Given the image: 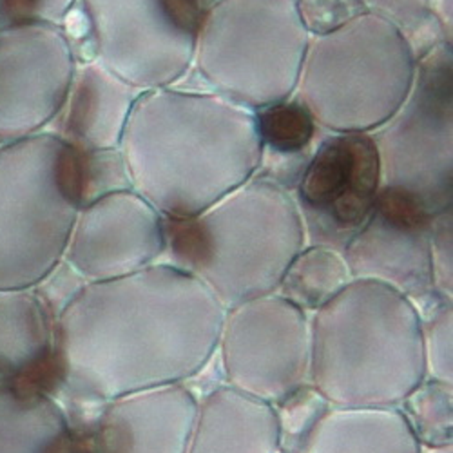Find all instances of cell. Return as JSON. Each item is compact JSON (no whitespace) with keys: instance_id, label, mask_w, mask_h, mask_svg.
Listing matches in <instances>:
<instances>
[{"instance_id":"6da1fadb","label":"cell","mask_w":453,"mask_h":453,"mask_svg":"<svg viewBox=\"0 0 453 453\" xmlns=\"http://www.w3.org/2000/svg\"><path fill=\"white\" fill-rule=\"evenodd\" d=\"M223 318L200 280L155 263L88 283L55 319L51 361L74 401L100 406L193 380L216 354Z\"/></svg>"},{"instance_id":"7a4b0ae2","label":"cell","mask_w":453,"mask_h":453,"mask_svg":"<svg viewBox=\"0 0 453 453\" xmlns=\"http://www.w3.org/2000/svg\"><path fill=\"white\" fill-rule=\"evenodd\" d=\"M120 150L133 191L174 219L233 193L257 173L261 158L254 111L180 86L140 95Z\"/></svg>"},{"instance_id":"3957f363","label":"cell","mask_w":453,"mask_h":453,"mask_svg":"<svg viewBox=\"0 0 453 453\" xmlns=\"http://www.w3.org/2000/svg\"><path fill=\"white\" fill-rule=\"evenodd\" d=\"M309 318V385L330 406L397 408L426 380L421 314L401 292L352 280Z\"/></svg>"},{"instance_id":"277c9868","label":"cell","mask_w":453,"mask_h":453,"mask_svg":"<svg viewBox=\"0 0 453 453\" xmlns=\"http://www.w3.org/2000/svg\"><path fill=\"white\" fill-rule=\"evenodd\" d=\"M167 263L200 280L226 311L274 294L297 252L307 245L288 191L254 174L191 218H164Z\"/></svg>"},{"instance_id":"5b68a950","label":"cell","mask_w":453,"mask_h":453,"mask_svg":"<svg viewBox=\"0 0 453 453\" xmlns=\"http://www.w3.org/2000/svg\"><path fill=\"white\" fill-rule=\"evenodd\" d=\"M309 42L296 0H214L200 19L191 67L174 86L256 111L294 96Z\"/></svg>"},{"instance_id":"8992f818","label":"cell","mask_w":453,"mask_h":453,"mask_svg":"<svg viewBox=\"0 0 453 453\" xmlns=\"http://www.w3.org/2000/svg\"><path fill=\"white\" fill-rule=\"evenodd\" d=\"M415 60L385 19L363 13L328 35L311 36L294 96L330 133H372L404 102Z\"/></svg>"},{"instance_id":"52a82bcc","label":"cell","mask_w":453,"mask_h":453,"mask_svg":"<svg viewBox=\"0 0 453 453\" xmlns=\"http://www.w3.org/2000/svg\"><path fill=\"white\" fill-rule=\"evenodd\" d=\"M81 211L74 150L48 133L0 145V290H27L64 259Z\"/></svg>"},{"instance_id":"ba28073f","label":"cell","mask_w":453,"mask_h":453,"mask_svg":"<svg viewBox=\"0 0 453 453\" xmlns=\"http://www.w3.org/2000/svg\"><path fill=\"white\" fill-rule=\"evenodd\" d=\"M381 188L418 202L432 216L453 202V46L441 42L415 65L394 115L370 133Z\"/></svg>"},{"instance_id":"9c48e42d","label":"cell","mask_w":453,"mask_h":453,"mask_svg":"<svg viewBox=\"0 0 453 453\" xmlns=\"http://www.w3.org/2000/svg\"><path fill=\"white\" fill-rule=\"evenodd\" d=\"M95 60L134 88L178 84L191 67L203 10L196 0H81Z\"/></svg>"},{"instance_id":"30bf717a","label":"cell","mask_w":453,"mask_h":453,"mask_svg":"<svg viewBox=\"0 0 453 453\" xmlns=\"http://www.w3.org/2000/svg\"><path fill=\"white\" fill-rule=\"evenodd\" d=\"M223 380L273 406L309 383L311 318L280 294L226 309L216 347Z\"/></svg>"},{"instance_id":"8fae6325","label":"cell","mask_w":453,"mask_h":453,"mask_svg":"<svg viewBox=\"0 0 453 453\" xmlns=\"http://www.w3.org/2000/svg\"><path fill=\"white\" fill-rule=\"evenodd\" d=\"M380 191V157L370 133L325 131L290 193L307 245L343 252L370 218Z\"/></svg>"},{"instance_id":"7c38bea8","label":"cell","mask_w":453,"mask_h":453,"mask_svg":"<svg viewBox=\"0 0 453 453\" xmlns=\"http://www.w3.org/2000/svg\"><path fill=\"white\" fill-rule=\"evenodd\" d=\"M77 60L62 27L0 31V145L41 134L60 109Z\"/></svg>"},{"instance_id":"4fadbf2b","label":"cell","mask_w":453,"mask_h":453,"mask_svg":"<svg viewBox=\"0 0 453 453\" xmlns=\"http://www.w3.org/2000/svg\"><path fill=\"white\" fill-rule=\"evenodd\" d=\"M432 219L418 202L381 188L370 218L343 250L352 280L383 283L418 307L426 305L435 297Z\"/></svg>"},{"instance_id":"5bb4252c","label":"cell","mask_w":453,"mask_h":453,"mask_svg":"<svg viewBox=\"0 0 453 453\" xmlns=\"http://www.w3.org/2000/svg\"><path fill=\"white\" fill-rule=\"evenodd\" d=\"M164 250V216L131 188L79 211L64 259L88 283H96L126 278L155 265Z\"/></svg>"},{"instance_id":"9a60e30c","label":"cell","mask_w":453,"mask_h":453,"mask_svg":"<svg viewBox=\"0 0 453 453\" xmlns=\"http://www.w3.org/2000/svg\"><path fill=\"white\" fill-rule=\"evenodd\" d=\"M198 397L185 383L164 385L98 406L89 453H187Z\"/></svg>"},{"instance_id":"2e32d148","label":"cell","mask_w":453,"mask_h":453,"mask_svg":"<svg viewBox=\"0 0 453 453\" xmlns=\"http://www.w3.org/2000/svg\"><path fill=\"white\" fill-rule=\"evenodd\" d=\"M142 93L96 60L77 64L65 98L44 133L74 150L117 149Z\"/></svg>"},{"instance_id":"e0dca14e","label":"cell","mask_w":453,"mask_h":453,"mask_svg":"<svg viewBox=\"0 0 453 453\" xmlns=\"http://www.w3.org/2000/svg\"><path fill=\"white\" fill-rule=\"evenodd\" d=\"M187 453H281L274 406L226 383L212 388L198 399Z\"/></svg>"},{"instance_id":"ac0fdd59","label":"cell","mask_w":453,"mask_h":453,"mask_svg":"<svg viewBox=\"0 0 453 453\" xmlns=\"http://www.w3.org/2000/svg\"><path fill=\"white\" fill-rule=\"evenodd\" d=\"M297 453H421L399 408L330 406Z\"/></svg>"},{"instance_id":"d6986e66","label":"cell","mask_w":453,"mask_h":453,"mask_svg":"<svg viewBox=\"0 0 453 453\" xmlns=\"http://www.w3.org/2000/svg\"><path fill=\"white\" fill-rule=\"evenodd\" d=\"M254 122L261 145L256 174L292 193L325 129L296 96L256 109Z\"/></svg>"},{"instance_id":"ffe728a7","label":"cell","mask_w":453,"mask_h":453,"mask_svg":"<svg viewBox=\"0 0 453 453\" xmlns=\"http://www.w3.org/2000/svg\"><path fill=\"white\" fill-rule=\"evenodd\" d=\"M0 453L81 451L55 399L36 390H0Z\"/></svg>"},{"instance_id":"44dd1931","label":"cell","mask_w":453,"mask_h":453,"mask_svg":"<svg viewBox=\"0 0 453 453\" xmlns=\"http://www.w3.org/2000/svg\"><path fill=\"white\" fill-rule=\"evenodd\" d=\"M53 325L31 288L0 290V372L15 375L51 359Z\"/></svg>"},{"instance_id":"7402d4cb","label":"cell","mask_w":453,"mask_h":453,"mask_svg":"<svg viewBox=\"0 0 453 453\" xmlns=\"http://www.w3.org/2000/svg\"><path fill=\"white\" fill-rule=\"evenodd\" d=\"M352 281L343 252L305 245L287 267L276 294L305 314H314Z\"/></svg>"},{"instance_id":"603a6c76","label":"cell","mask_w":453,"mask_h":453,"mask_svg":"<svg viewBox=\"0 0 453 453\" xmlns=\"http://www.w3.org/2000/svg\"><path fill=\"white\" fill-rule=\"evenodd\" d=\"M397 408L421 448L453 444V385L426 377Z\"/></svg>"},{"instance_id":"cb8c5ba5","label":"cell","mask_w":453,"mask_h":453,"mask_svg":"<svg viewBox=\"0 0 453 453\" xmlns=\"http://www.w3.org/2000/svg\"><path fill=\"white\" fill-rule=\"evenodd\" d=\"M366 13L390 22L410 46L415 60L441 42H451V33L432 13L430 0H363Z\"/></svg>"},{"instance_id":"d4e9b609","label":"cell","mask_w":453,"mask_h":453,"mask_svg":"<svg viewBox=\"0 0 453 453\" xmlns=\"http://www.w3.org/2000/svg\"><path fill=\"white\" fill-rule=\"evenodd\" d=\"M74 162H77L81 209L109 195L133 188L131 174L120 147L74 150Z\"/></svg>"},{"instance_id":"484cf974","label":"cell","mask_w":453,"mask_h":453,"mask_svg":"<svg viewBox=\"0 0 453 453\" xmlns=\"http://www.w3.org/2000/svg\"><path fill=\"white\" fill-rule=\"evenodd\" d=\"M423 326L426 377L453 385V305L451 299L435 296L418 307Z\"/></svg>"},{"instance_id":"4316f807","label":"cell","mask_w":453,"mask_h":453,"mask_svg":"<svg viewBox=\"0 0 453 453\" xmlns=\"http://www.w3.org/2000/svg\"><path fill=\"white\" fill-rule=\"evenodd\" d=\"M330 403L309 383L274 406L280 425L281 453H297Z\"/></svg>"},{"instance_id":"83f0119b","label":"cell","mask_w":453,"mask_h":453,"mask_svg":"<svg viewBox=\"0 0 453 453\" xmlns=\"http://www.w3.org/2000/svg\"><path fill=\"white\" fill-rule=\"evenodd\" d=\"M296 8L311 36L328 35L366 13L363 0H296Z\"/></svg>"},{"instance_id":"f1b7e54d","label":"cell","mask_w":453,"mask_h":453,"mask_svg":"<svg viewBox=\"0 0 453 453\" xmlns=\"http://www.w3.org/2000/svg\"><path fill=\"white\" fill-rule=\"evenodd\" d=\"M434 292L439 297L453 299V212L442 211L432 219L430 236Z\"/></svg>"},{"instance_id":"f546056e","label":"cell","mask_w":453,"mask_h":453,"mask_svg":"<svg viewBox=\"0 0 453 453\" xmlns=\"http://www.w3.org/2000/svg\"><path fill=\"white\" fill-rule=\"evenodd\" d=\"M86 285L88 281L84 276L77 269H73L65 259H60L31 290L42 301V305L55 321Z\"/></svg>"},{"instance_id":"4dcf8cb0","label":"cell","mask_w":453,"mask_h":453,"mask_svg":"<svg viewBox=\"0 0 453 453\" xmlns=\"http://www.w3.org/2000/svg\"><path fill=\"white\" fill-rule=\"evenodd\" d=\"M77 0H0V31L26 24L62 26Z\"/></svg>"},{"instance_id":"1f68e13d","label":"cell","mask_w":453,"mask_h":453,"mask_svg":"<svg viewBox=\"0 0 453 453\" xmlns=\"http://www.w3.org/2000/svg\"><path fill=\"white\" fill-rule=\"evenodd\" d=\"M430 10L446 31L453 35V0H430Z\"/></svg>"},{"instance_id":"d6a6232c","label":"cell","mask_w":453,"mask_h":453,"mask_svg":"<svg viewBox=\"0 0 453 453\" xmlns=\"http://www.w3.org/2000/svg\"><path fill=\"white\" fill-rule=\"evenodd\" d=\"M421 453H453V444L435 446V448H421Z\"/></svg>"},{"instance_id":"836d02e7","label":"cell","mask_w":453,"mask_h":453,"mask_svg":"<svg viewBox=\"0 0 453 453\" xmlns=\"http://www.w3.org/2000/svg\"><path fill=\"white\" fill-rule=\"evenodd\" d=\"M86 453H89V451H88V449H86Z\"/></svg>"}]
</instances>
